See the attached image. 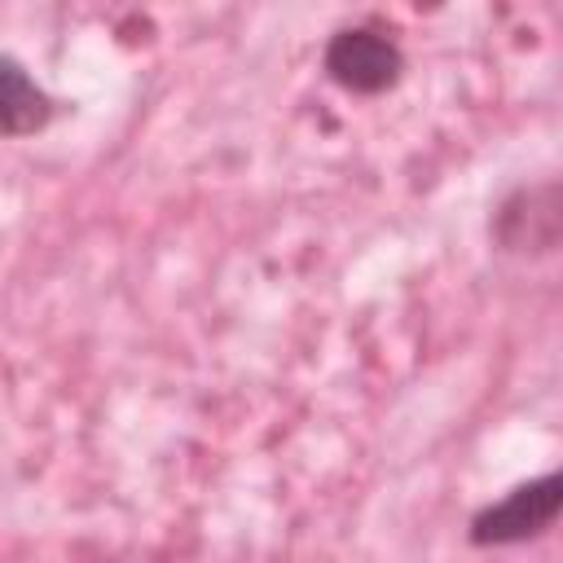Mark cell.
Returning <instances> with one entry per match:
<instances>
[{"mask_svg":"<svg viewBox=\"0 0 563 563\" xmlns=\"http://www.w3.org/2000/svg\"><path fill=\"white\" fill-rule=\"evenodd\" d=\"M559 515H563V466L523 479L506 497L475 510L466 537L471 545H519L528 537H541Z\"/></svg>","mask_w":563,"mask_h":563,"instance_id":"6da1fadb","label":"cell"},{"mask_svg":"<svg viewBox=\"0 0 563 563\" xmlns=\"http://www.w3.org/2000/svg\"><path fill=\"white\" fill-rule=\"evenodd\" d=\"M321 62H325V75L339 88L361 92V97H374V92L396 88V79L405 70L400 44L391 35L374 31V26H343V31H334Z\"/></svg>","mask_w":563,"mask_h":563,"instance_id":"7a4b0ae2","label":"cell"},{"mask_svg":"<svg viewBox=\"0 0 563 563\" xmlns=\"http://www.w3.org/2000/svg\"><path fill=\"white\" fill-rule=\"evenodd\" d=\"M53 106H48V92L26 75V66L18 57H0V123H4V136H26V132H40L48 123Z\"/></svg>","mask_w":563,"mask_h":563,"instance_id":"3957f363","label":"cell"}]
</instances>
